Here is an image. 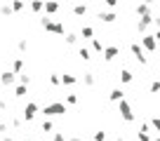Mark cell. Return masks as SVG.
Segmentation results:
<instances>
[{"label":"cell","instance_id":"13","mask_svg":"<svg viewBox=\"0 0 160 141\" xmlns=\"http://www.w3.org/2000/svg\"><path fill=\"white\" fill-rule=\"evenodd\" d=\"M132 80H134V73H132L130 68H122V70H120V82H122V85H130Z\"/></svg>","mask_w":160,"mask_h":141},{"label":"cell","instance_id":"6","mask_svg":"<svg viewBox=\"0 0 160 141\" xmlns=\"http://www.w3.org/2000/svg\"><path fill=\"white\" fill-rule=\"evenodd\" d=\"M141 45H144L146 52H155V50H158V40H155V35H151V33L141 35Z\"/></svg>","mask_w":160,"mask_h":141},{"label":"cell","instance_id":"27","mask_svg":"<svg viewBox=\"0 0 160 141\" xmlns=\"http://www.w3.org/2000/svg\"><path fill=\"white\" fill-rule=\"evenodd\" d=\"M40 129H42V132H52V129H54V125H52V120H50V118H45V120H42Z\"/></svg>","mask_w":160,"mask_h":141},{"label":"cell","instance_id":"10","mask_svg":"<svg viewBox=\"0 0 160 141\" xmlns=\"http://www.w3.org/2000/svg\"><path fill=\"white\" fill-rule=\"evenodd\" d=\"M80 82H82V85H85V87H94L97 78H94V73H92V70H85V73L80 75Z\"/></svg>","mask_w":160,"mask_h":141},{"label":"cell","instance_id":"24","mask_svg":"<svg viewBox=\"0 0 160 141\" xmlns=\"http://www.w3.org/2000/svg\"><path fill=\"white\" fill-rule=\"evenodd\" d=\"M0 14H2V17H12V14H14L12 5H7V2H5V5H0Z\"/></svg>","mask_w":160,"mask_h":141},{"label":"cell","instance_id":"46","mask_svg":"<svg viewBox=\"0 0 160 141\" xmlns=\"http://www.w3.org/2000/svg\"><path fill=\"white\" fill-rule=\"evenodd\" d=\"M115 141H125V139H122V136H115Z\"/></svg>","mask_w":160,"mask_h":141},{"label":"cell","instance_id":"48","mask_svg":"<svg viewBox=\"0 0 160 141\" xmlns=\"http://www.w3.org/2000/svg\"><path fill=\"white\" fill-rule=\"evenodd\" d=\"M24 141H33V139H24Z\"/></svg>","mask_w":160,"mask_h":141},{"label":"cell","instance_id":"19","mask_svg":"<svg viewBox=\"0 0 160 141\" xmlns=\"http://www.w3.org/2000/svg\"><path fill=\"white\" fill-rule=\"evenodd\" d=\"M12 70H14L17 75H19L21 70H24V59H21V56H17V59L12 61Z\"/></svg>","mask_w":160,"mask_h":141},{"label":"cell","instance_id":"35","mask_svg":"<svg viewBox=\"0 0 160 141\" xmlns=\"http://www.w3.org/2000/svg\"><path fill=\"white\" fill-rule=\"evenodd\" d=\"M94 141H106V132H94Z\"/></svg>","mask_w":160,"mask_h":141},{"label":"cell","instance_id":"15","mask_svg":"<svg viewBox=\"0 0 160 141\" xmlns=\"http://www.w3.org/2000/svg\"><path fill=\"white\" fill-rule=\"evenodd\" d=\"M75 82H80V78L78 75H73V73H64V75H61V85H75Z\"/></svg>","mask_w":160,"mask_h":141},{"label":"cell","instance_id":"14","mask_svg":"<svg viewBox=\"0 0 160 141\" xmlns=\"http://www.w3.org/2000/svg\"><path fill=\"white\" fill-rule=\"evenodd\" d=\"M108 99L113 101V104H118V101H122L125 99V92L120 90V87H115V90H111V94H108Z\"/></svg>","mask_w":160,"mask_h":141},{"label":"cell","instance_id":"22","mask_svg":"<svg viewBox=\"0 0 160 141\" xmlns=\"http://www.w3.org/2000/svg\"><path fill=\"white\" fill-rule=\"evenodd\" d=\"M106 50V45L101 40H97V38H92V52H104Z\"/></svg>","mask_w":160,"mask_h":141},{"label":"cell","instance_id":"11","mask_svg":"<svg viewBox=\"0 0 160 141\" xmlns=\"http://www.w3.org/2000/svg\"><path fill=\"white\" fill-rule=\"evenodd\" d=\"M97 19H99L101 24H113V21L118 19V14H115V12H99V17H97Z\"/></svg>","mask_w":160,"mask_h":141},{"label":"cell","instance_id":"41","mask_svg":"<svg viewBox=\"0 0 160 141\" xmlns=\"http://www.w3.org/2000/svg\"><path fill=\"white\" fill-rule=\"evenodd\" d=\"M2 141H14V139H12L10 134H5V136H2Z\"/></svg>","mask_w":160,"mask_h":141},{"label":"cell","instance_id":"8","mask_svg":"<svg viewBox=\"0 0 160 141\" xmlns=\"http://www.w3.org/2000/svg\"><path fill=\"white\" fill-rule=\"evenodd\" d=\"M101 54H104V61H113V59H118V56H120V47L118 45H108Z\"/></svg>","mask_w":160,"mask_h":141},{"label":"cell","instance_id":"42","mask_svg":"<svg viewBox=\"0 0 160 141\" xmlns=\"http://www.w3.org/2000/svg\"><path fill=\"white\" fill-rule=\"evenodd\" d=\"M155 40H158V42H160V28H158V31H155Z\"/></svg>","mask_w":160,"mask_h":141},{"label":"cell","instance_id":"20","mask_svg":"<svg viewBox=\"0 0 160 141\" xmlns=\"http://www.w3.org/2000/svg\"><path fill=\"white\" fill-rule=\"evenodd\" d=\"M26 87H28V85H21V82L14 87V96H17V99H24V96H26Z\"/></svg>","mask_w":160,"mask_h":141},{"label":"cell","instance_id":"31","mask_svg":"<svg viewBox=\"0 0 160 141\" xmlns=\"http://www.w3.org/2000/svg\"><path fill=\"white\" fill-rule=\"evenodd\" d=\"M17 50H19V52H26V50H28V42H26L24 38H21V40L17 42Z\"/></svg>","mask_w":160,"mask_h":141},{"label":"cell","instance_id":"4","mask_svg":"<svg viewBox=\"0 0 160 141\" xmlns=\"http://www.w3.org/2000/svg\"><path fill=\"white\" fill-rule=\"evenodd\" d=\"M130 52L132 54H134V59L139 61V64H148V56H146V50H144V45H141V42H132L130 45Z\"/></svg>","mask_w":160,"mask_h":141},{"label":"cell","instance_id":"38","mask_svg":"<svg viewBox=\"0 0 160 141\" xmlns=\"http://www.w3.org/2000/svg\"><path fill=\"white\" fill-rule=\"evenodd\" d=\"M12 127H14V129H19V127H21V120H19V118H14V120H12Z\"/></svg>","mask_w":160,"mask_h":141},{"label":"cell","instance_id":"7","mask_svg":"<svg viewBox=\"0 0 160 141\" xmlns=\"http://www.w3.org/2000/svg\"><path fill=\"white\" fill-rule=\"evenodd\" d=\"M153 21H155V17H153V14H146V17H141V19L137 21V31H139V33L144 35L146 31H148V26L153 24Z\"/></svg>","mask_w":160,"mask_h":141},{"label":"cell","instance_id":"12","mask_svg":"<svg viewBox=\"0 0 160 141\" xmlns=\"http://www.w3.org/2000/svg\"><path fill=\"white\" fill-rule=\"evenodd\" d=\"M57 12H59V2H57V0H45V14L52 17V14H57Z\"/></svg>","mask_w":160,"mask_h":141},{"label":"cell","instance_id":"43","mask_svg":"<svg viewBox=\"0 0 160 141\" xmlns=\"http://www.w3.org/2000/svg\"><path fill=\"white\" fill-rule=\"evenodd\" d=\"M153 24H155V26L160 28V17H155V21H153Z\"/></svg>","mask_w":160,"mask_h":141},{"label":"cell","instance_id":"16","mask_svg":"<svg viewBox=\"0 0 160 141\" xmlns=\"http://www.w3.org/2000/svg\"><path fill=\"white\" fill-rule=\"evenodd\" d=\"M31 12H35V14L45 12V0H31Z\"/></svg>","mask_w":160,"mask_h":141},{"label":"cell","instance_id":"40","mask_svg":"<svg viewBox=\"0 0 160 141\" xmlns=\"http://www.w3.org/2000/svg\"><path fill=\"white\" fill-rule=\"evenodd\" d=\"M7 132V122H0V134H5Z\"/></svg>","mask_w":160,"mask_h":141},{"label":"cell","instance_id":"3","mask_svg":"<svg viewBox=\"0 0 160 141\" xmlns=\"http://www.w3.org/2000/svg\"><path fill=\"white\" fill-rule=\"evenodd\" d=\"M118 113H120V118H122L125 122H134L137 120V115H134V111H132V106H130L127 99L118 101Z\"/></svg>","mask_w":160,"mask_h":141},{"label":"cell","instance_id":"5","mask_svg":"<svg viewBox=\"0 0 160 141\" xmlns=\"http://www.w3.org/2000/svg\"><path fill=\"white\" fill-rule=\"evenodd\" d=\"M38 113H40V106L35 104V101H28V104L24 106V111H21V118H24L26 122H31L35 115H38Z\"/></svg>","mask_w":160,"mask_h":141},{"label":"cell","instance_id":"29","mask_svg":"<svg viewBox=\"0 0 160 141\" xmlns=\"http://www.w3.org/2000/svg\"><path fill=\"white\" fill-rule=\"evenodd\" d=\"M78 101H80V96H78V94H68V96H66V104H68V106H75Z\"/></svg>","mask_w":160,"mask_h":141},{"label":"cell","instance_id":"23","mask_svg":"<svg viewBox=\"0 0 160 141\" xmlns=\"http://www.w3.org/2000/svg\"><path fill=\"white\" fill-rule=\"evenodd\" d=\"M80 35L78 33H66V45H78Z\"/></svg>","mask_w":160,"mask_h":141},{"label":"cell","instance_id":"26","mask_svg":"<svg viewBox=\"0 0 160 141\" xmlns=\"http://www.w3.org/2000/svg\"><path fill=\"white\" fill-rule=\"evenodd\" d=\"M10 5H12V10H14V12H21L26 7V2H24V0H12Z\"/></svg>","mask_w":160,"mask_h":141},{"label":"cell","instance_id":"28","mask_svg":"<svg viewBox=\"0 0 160 141\" xmlns=\"http://www.w3.org/2000/svg\"><path fill=\"white\" fill-rule=\"evenodd\" d=\"M50 85H61V75H59V73H52V75H50Z\"/></svg>","mask_w":160,"mask_h":141},{"label":"cell","instance_id":"45","mask_svg":"<svg viewBox=\"0 0 160 141\" xmlns=\"http://www.w3.org/2000/svg\"><path fill=\"white\" fill-rule=\"evenodd\" d=\"M144 2H146V5H153V2H155V0H144Z\"/></svg>","mask_w":160,"mask_h":141},{"label":"cell","instance_id":"2","mask_svg":"<svg viewBox=\"0 0 160 141\" xmlns=\"http://www.w3.org/2000/svg\"><path fill=\"white\" fill-rule=\"evenodd\" d=\"M40 26H42L45 31H50V33H54V35H64V33H66L64 24H61V21H52L47 14L42 17V19H40Z\"/></svg>","mask_w":160,"mask_h":141},{"label":"cell","instance_id":"47","mask_svg":"<svg viewBox=\"0 0 160 141\" xmlns=\"http://www.w3.org/2000/svg\"><path fill=\"white\" fill-rule=\"evenodd\" d=\"M155 141H160V136H155Z\"/></svg>","mask_w":160,"mask_h":141},{"label":"cell","instance_id":"33","mask_svg":"<svg viewBox=\"0 0 160 141\" xmlns=\"http://www.w3.org/2000/svg\"><path fill=\"white\" fill-rule=\"evenodd\" d=\"M151 127H153L155 132H160V118H151Z\"/></svg>","mask_w":160,"mask_h":141},{"label":"cell","instance_id":"9","mask_svg":"<svg viewBox=\"0 0 160 141\" xmlns=\"http://www.w3.org/2000/svg\"><path fill=\"white\" fill-rule=\"evenodd\" d=\"M17 73H14V70H5V73H0V85H2V87H12V85H14V80H17Z\"/></svg>","mask_w":160,"mask_h":141},{"label":"cell","instance_id":"18","mask_svg":"<svg viewBox=\"0 0 160 141\" xmlns=\"http://www.w3.org/2000/svg\"><path fill=\"white\" fill-rule=\"evenodd\" d=\"M73 14L75 17H85L87 14V5H85V2H75V5H73Z\"/></svg>","mask_w":160,"mask_h":141},{"label":"cell","instance_id":"44","mask_svg":"<svg viewBox=\"0 0 160 141\" xmlns=\"http://www.w3.org/2000/svg\"><path fill=\"white\" fill-rule=\"evenodd\" d=\"M68 141H82V139H80V136H71Z\"/></svg>","mask_w":160,"mask_h":141},{"label":"cell","instance_id":"1","mask_svg":"<svg viewBox=\"0 0 160 141\" xmlns=\"http://www.w3.org/2000/svg\"><path fill=\"white\" fill-rule=\"evenodd\" d=\"M40 113H42V118H54V115H64V113H68V108H66L64 101H52V104L42 106Z\"/></svg>","mask_w":160,"mask_h":141},{"label":"cell","instance_id":"25","mask_svg":"<svg viewBox=\"0 0 160 141\" xmlns=\"http://www.w3.org/2000/svg\"><path fill=\"white\" fill-rule=\"evenodd\" d=\"M94 35V28L92 26H82V31H80V38H92Z\"/></svg>","mask_w":160,"mask_h":141},{"label":"cell","instance_id":"17","mask_svg":"<svg viewBox=\"0 0 160 141\" xmlns=\"http://www.w3.org/2000/svg\"><path fill=\"white\" fill-rule=\"evenodd\" d=\"M134 12H137V17H146V14H151V5H146V2H139V5L134 7Z\"/></svg>","mask_w":160,"mask_h":141},{"label":"cell","instance_id":"36","mask_svg":"<svg viewBox=\"0 0 160 141\" xmlns=\"http://www.w3.org/2000/svg\"><path fill=\"white\" fill-rule=\"evenodd\" d=\"M52 141H68V139H66V136L61 134V132H54V136H52Z\"/></svg>","mask_w":160,"mask_h":141},{"label":"cell","instance_id":"21","mask_svg":"<svg viewBox=\"0 0 160 141\" xmlns=\"http://www.w3.org/2000/svg\"><path fill=\"white\" fill-rule=\"evenodd\" d=\"M78 56H80L82 61H90V59H92V52L87 50V47H80V50H78Z\"/></svg>","mask_w":160,"mask_h":141},{"label":"cell","instance_id":"39","mask_svg":"<svg viewBox=\"0 0 160 141\" xmlns=\"http://www.w3.org/2000/svg\"><path fill=\"white\" fill-rule=\"evenodd\" d=\"M0 111H7V101L5 99H0Z\"/></svg>","mask_w":160,"mask_h":141},{"label":"cell","instance_id":"30","mask_svg":"<svg viewBox=\"0 0 160 141\" xmlns=\"http://www.w3.org/2000/svg\"><path fill=\"white\" fill-rule=\"evenodd\" d=\"M148 90H151V94H158V92H160V80H153Z\"/></svg>","mask_w":160,"mask_h":141},{"label":"cell","instance_id":"34","mask_svg":"<svg viewBox=\"0 0 160 141\" xmlns=\"http://www.w3.org/2000/svg\"><path fill=\"white\" fill-rule=\"evenodd\" d=\"M19 82H21V85H28V82H31V75H26V73H19Z\"/></svg>","mask_w":160,"mask_h":141},{"label":"cell","instance_id":"37","mask_svg":"<svg viewBox=\"0 0 160 141\" xmlns=\"http://www.w3.org/2000/svg\"><path fill=\"white\" fill-rule=\"evenodd\" d=\"M104 2H106L108 7H118V2H120V0H104Z\"/></svg>","mask_w":160,"mask_h":141},{"label":"cell","instance_id":"32","mask_svg":"<svg viewBox=\"0 0 160 141\" xmlns=\"http://www.w3.org/2000/svg\"><path fill=\"white\" fill-rule=\"evenodd\" d=\"M137 136H139V141H151V134H148V132H137Z\"/></svg>","mask_w":160,"mask_h":141}]
</instances>
